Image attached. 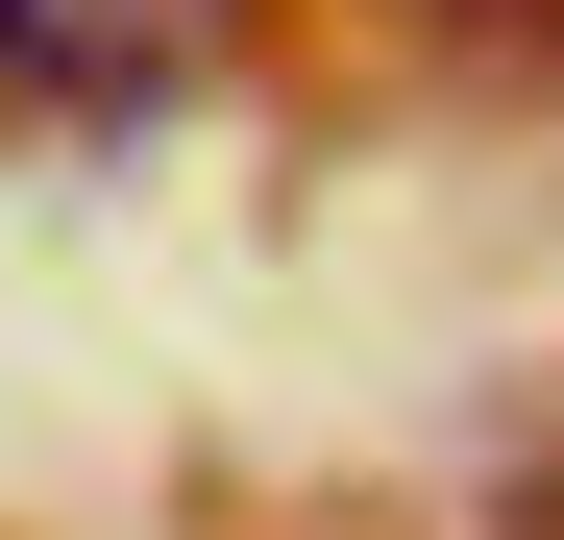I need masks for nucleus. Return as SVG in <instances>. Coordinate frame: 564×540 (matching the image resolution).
I'll return each instance as SVG.
<instances>
[{"label": "nucleus", "instance_id": "1", "mask_svg": "<svg viewBox=\"0 0 564 540\" xmlns=\"http://www.w3.org/2000/svg\"><path fill=\"white\" fill-rule=\"evenodd\" d=\"M197 25H246V0H0V99H50V123H123L197 74Z\"/></svg>", "mask_w": 564, "mask_h": 540}, {"label": "nucleus", "instance_id": "2", "mask_svg": "<svg viewBox=\"0 0 564 540\" xmlns=\"http://www.w3.org/2000/svg\"><path fill=\"white\" fill-rule=\"evenodd\" d=\"M540 540H564V492H540Z\"/></svg>", "mask_w": 564, "mask_h": 540}]
</instances>
